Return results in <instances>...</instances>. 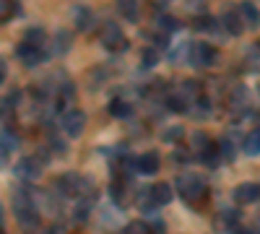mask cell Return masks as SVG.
I'll use <instances>...</instances> for the list:
<instances>
[{"label": "cell", "mask_w": 260, "mask_h": 234, "mask_svg": "<svg viewBox=\"0 0 260 234\" xmlns=\"http://www.w3.org/2000/svg\"><path fill=\"white\" fill-rule=\"evenodd\" d=\"M219 148H221L224 161H232V159H234V146H232V141H221V143H219Z\"/></svg>", "instance_id": "obj_21"}, {"label": "cell", "mask_w": 260, "mask_h": 234, "mask_svg": "<svg viewBox=\"0 0 260 234\" xmlns=\"http://www.w3.org/2000/svg\"><path fill=\"white\" fill-rule=\"evenodd\" d=\"M3 81H6V62L0 60V83H3Z\"/></svg>", "instance_id": "obj_26"}, {"label": "cell", "mask_w": 260, "mask_h": 234, "mask_svg": "<svg viewBox=\"0 0 260 234\" xmlns=\"http://www.w3.org/2000/svg\"><path fill=\"white\" fill-rule=\"evenodd\" d=\"M169 110H172V112H185L187 104H185L182 96H172V99H169Z\"/></svg>", "instance_id": "obj_22"}, {"label": "cell", "mask_w": 260, "mask_h": 234, "mask_svg": "<svg viewBox=\"0 0 260 234\" xmlns=\"http://www.w3.org/2000/svg\"><path fill=\"white\" fill-rule=\"evenodd\" d=\"M102 45H104L107 50H112V52H122V50L127 47V39L122 37V31H120L117 26H107V29L102 31Z\"/></svg>", "instance_id": "obj_4"}, {"label": "cell", "mask_w": 260, "mask_h": 234, "mask_svg": "<svg viewBox=\"0 0 260 234\" xmlns=\"http://www.w3.org/2000/svg\"><path fill=\"white\" fill-rule=\"evenodd\" d=\"M224 26L229 29V34H240L242 31V18H240V11H232L224 16Z\"/></svg>", "instance_id": "obj_15"}, {"label": "cell", "mask_w": 260, "mask_h": 234, "mask_svg": "<svg viewBox=\"0 0 260 234\" xmlns=\"http://www.w3.org/2000/svg\"><path fill=\"white\" fill-rule=\"evenodd\" d=\"M177 193L182 198L192 200V198H198V195L206 193V185H203V180L198 175H182V177H177Z\"/></svg>", "instance_id": "obj_2"}, {"label": "cell", "mask_w": 260, "mask_h": 234, "mask_svg": "<svg viewBox=\"0 0 260 234\" xmlns=\"http://www.w3.org/2000/svg\"><path fill=\"white\" fill-rule=\"evenodd\" d=\"M127 234H151V231H148V226H146V224H141V221H138V224H130Z\"/></svg>", "instance_id": "obj_25"}, {"label": "cell", "mask_w": 260, "mask_h": 234, "mask_svg": "<svg viewBox=\"0 0 260 234\" xmlns=\"http://www.w3.org/2000/svg\"><path fill=\"white\" fill-rule=\"evenodd\" d=\"M6 154H8V151H6V148H3V146H0V161H3V159H6Z\"/></svg>", "instance_id": "obj_27"}, {"label": "cell", "mask_w": 260, "mask_h": 234, "mask_svg": "<svg viewBox=\"0 0 260 234\" xmlns=\"http://www.w3.org/2000/svg\"><path fill=\"white\" fill-rule=\"evenodd\" d=\"M240 16H242V18L247 21V24H250V26H255V24H260V11H257V8H255L252 3H250V0H245V3L240 6Z\"/></svg>", "instance_id": "obj_12"}, {"label": "cell", "mask_w": 260, "mask_h": 234, "mask_svg": "<svg viewBox=\"0 0 260 234\" xmlns=\"http://www.w3.org/2000/svg\"><path fill=\"white\" fill-rule=\"evenodd\" d=\"M156 62H159V52L154 47H148L143 52V68H151V65H156Z\"/></svg>", "instance_id": "obj_20"}, {"label": "cell", "mask_w": 260, "mask_h": 234, "mask_svg": "<svg viewBox=\"0 0 260 234\" xmlns=\"http://www.w3.org/2000/svg\"><path fill=\"white\" fill-rule=\"evenodd\" d=\"M182 138V127H169L164 133V141H180Z\"/></svg>", "instance_id": "obj_24"}, {"label": "cell", "mask_w": 260, "mask_h": 234, "mask_svg": "<svg viewBox=\"0 0 260 234\" xmlns=\"http://www.w3.org/2000/svg\"><path fill=\"white\" fill-rule=\"evenodd\" d=\"M195 26H198L201 31H213L216 26H219V21H216V18H211V16H201L198 21H195Z\"/></svg>", "instance_id": "obj_19"}, {"label": "cell", "mask_w": 260, "mask_h": 234, "mask_svg": "<svg viewBox=\"0 0 260 234\" xmlns=\"http://www.w3.org/2000/svg\"><path fill=\"white\" fill-rule=\"evenodd\" d=\"M190 60L195 62V65H211V62L216 60V50L211 45H195L192 52H190Z\"/></svg>", "instance_id": "obj_6"}, {"label": "cell", "mask_w": 260, "mask_h": 234, "mask_svg": "<svg viewBox=\"0 0 260 234\" xmlns=\"http://www.w3.org/2000/svg\"><path fill=\"white\" fill-rule=\"evenodd\" d=\"M18 57L24 60V65H37V62H42V50L39 47H34V45H29V42H24V45H18Z\"/></svg>", "instance_id": "obj_8"}, {"label": "cell", "mask_w": 260, "mask_h": 234, "mask_svg": "<svg viewBox=\"0 0 260 234\" xmlns=\"http://www.w3.org/2000/svg\"><path fill=\"white\" fill-rule=\"evenodd\" d=\"M47 39V34H45V29L42 26H31L29 31H26V42L29 45H34V47H42V42Z\"/></svg>", "instance_id": "obj_16"}, {"label": "cell", "mask_w": 260, "mask_h": 234, "mask_svg": "<svg viewBox=\"0 0 260 234\" xmlns=\"http://www.w3.org/2000/svg\"><path fill=\"white\" fill-rule=\"evenodd\" d=\"M62 127L71 138H78L83 133V127H86V115L81 110H68L65 117H62Z\"/></svg>", "instance_id": "obj_3"}, {"label": "cell", "mask_w": 260, "mask_h": 234, "mask_svg": "<svg viewBox=\"0 0 260 234\" xmlns=\"http://www.w3.org/2000/svg\"><path fill=\"white\" fill-rule=\"evenodd\" d=\"M159 26H161L164 31H175V29H177V21L172 18V16H159Z\"/></svg>", "instance_id": "obj_23"}, {"label": "cell", "mask_w": 260, "mask_h": 234, "mask_svg": "<svg viewBox=\"0 0 260 234\" xmlns=\"http://www.w3.org/2000/svg\"><path fill=\"white\" fill-rule=\"evenodd\" d=\"M242 148H245V154H250V156H257V154H260V127H257V130H252V133L245 138Z\"/></svg>", "instance_id": "obj_13"}, {"label": "cell", "mask_w": 260, "mask_h": 234, "mask_svg": "<svg viewBox=\"0 0 260 234\" xmlns=\"http://www.w3.org/2000/svg\"><path fill=\"white\" fill-rule=\"evenodd\" d=\"M57 185H60V190H65V193H68V195H78V190L89 187V185H86V180H81V175H73V172L62 175Z\"/></svg>", "instance_id": "obj_7"}, {"label": "cell", "mask_w": 260, "mask_h": 234, "mask_svg": "<svg viewBox=\"0 0 260 234\" xmlns=\"http://www.w3.org/2000/svg\"><path fill=\"white\" fill-rule=\"evenodd\" d=\"M151 200H154L156 206H167L172 200V187L164 185V182L154 185V187H151Z\"/></svg>", "instance_id": "obj_11"}, {"label": "cell", "mask_w": 260, "mask_h": 234, "mask_svg": "<svg viewBox=\"0 0 260 234\" xmlns=\"http://www.w3.org/2000/svg\"><path fill=\"white\" fill-rule=\"evenodd\" d=\"M234 234H250V231H247V229H240V226H237V229H234Z\"/></svg>", "instance_id": "obj_28"}, {"label": "cell", "mask_w": 260, "mask_h": 234, "mask_svg": "<svg viewBox=\"0 0 260 234\" xmlns=\"http://www.w3.org/2000/svg\"><path fill=\"white\" fill-rule=\"evenodd\" d=\"M45 234H55V231H45Z\"/></svg>", "instance_id": "obj_30"}, {"label": "cell", "mask_w": 260, "mask_h": 234, "mask_svg": "<svg viewBox=\"0 0 260 234\" xmlns=\"http://www.w3.org/2000/svg\"><path fill=\"white\" fill-rule=\"evenodd\" d=\"M117 8L127 21H136L138 18V0H117Z\"/></svg>", "instance_id": "obj_14"}, {"label": "cell", "mask_w": 260, "mask_h": 234, "mask_svg": "<svg viewBox=\"0 0 260 234\" xmlns=\"http://www.w3.org/2000/svg\"><path fill=\"white\" fill-rule=\"evenodd\" d=\"M156 3H169V0H156Z\"/></svg>", "instance_id": "obj_29"}, {"label": "cell", "mask_w": 260, "mask_h": 234, "mask_svg": "<svg viewBox=\"0 0 260 234\" xmlns=\"http://www.w3.org/2000/svg\"><path fill=\"white\" fill-rule=\"evenodd\" d=\"M13 211H16L18 224L24 226V229L39 224V216H37V211H34V206H31V198H29L26 193H16V198H13Z\"/></svg>", "instance_id": "obj_1"}, {"label": "cell", "mask_w": 260, "mask_h": 234, "mask_svg": "<svg viewBox=\"0 0 260 234\" xmlns=\"http://www.w3.org/2000/svg\"><path fill=\"white\" fill-rule=\"evenodd\" d=\"M110 115H112V117H127V115H130V104L122 102V99H115V102L110 104Z\"/></svg>", "instance_id": "obj_18"}, {"label": "cell", "mask_w": 260, "mask_h": 234, "mask_svg": "<svg viewBox=\"0 0 260 234\" xmlns=\"http://www.w3.org/2000/svg\"><path fill=\"white\" fill-rule=\"evenodd\" d=\"M89 24H91V13H89V8H86V6L76 8V26L83 31V29H89Z\"/></svg>", "instance_id": "obj_17"}, {"label": "cell", "mask_w": 260, "mask_h": 234, "mask_svg": "<svg viewBox=\"0 0 260 234\" xmlns=\"http://www.w3.org/2000/svg\"><path fill=\"white\" fill-rule=\"evenodd\" d=\"M16 175L21 180H37L39 177V161L37 159H21L16 164Z\"/></svg>", "instance_id": "obj_9"}, {"label": "cell", "mask_w": 260, "mask_h": 234, "mask_svg": "<svg viewBox=\"0 0 260 234\" xmlns=\"http://www.w3.org/2000/svg\"><path fill=\"white\" fill-rule=\"evenodd\" d=\"M136 169H138V172L141 175H154L156 172V169H159V156L156 154H141V159L136 161Z\"/></svg>", "instance_id": "obj_10"}, {"label": "cell", "mask_w": 260, "mask_h": 234, "mask_svg": "<svg viewBox=\"0 0 260 234\" xmlns=\"http://www.w3.org/2000/svg\"><path fill=\"white\" fill-rule=\"evenodd\" d=\"M234 198L237 203H255L260 198V185L257 182H245L234 190Z\"/></svg>", "instance_id": "obj_5"}]
</instances>
